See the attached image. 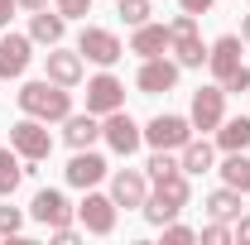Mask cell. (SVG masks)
Returning <instances> with one entry per match:
<instances>
[{
  "instance_id": "cell-1",
  "label": "cell",
  "mask_w": 250,
  "mask_h": 245,
  "mask_svg": "<svg viewBox=\"0 0 250 245\" xmlns=\"http://www.w3.org/2000/svg\"><path fill=\"white\" fill-rule=\"evenodd\" d=\"M20 111L34 116V121H67L72 116V87H58V82H24L20 87Z\"/></svg>"
},
{
  "instance_id": "cell-2",
  "label": "cell",
  "mask_w": 250,
  "mask_h": 245,
  "mask_svg": "<svg viewBox=\"0 0 250 245\" xmlns=\"http://www.w3.org/2000/svg\"><path fill=\"white\" fill-rule=\"evenodd\" d=\"M168 34H173V43H168V53H178V67H202L207 62V43L197 39V15H173L168 20Z\"/></svg>"
},
{
  "instance_id": "cell-3",
  "label": "cell",
  "mask_w": 250,
  "mask_h": 245,
  "mask_svg": "<svg viewBox=\"0 0 250 245\" xmlns=\"http://www.w3.org/2000/svg\"><path fill=\"white\" fill-rule=\"evenodd\" d=\"M10 144H15V154H20L24 163H43V159L53 154V135H48V121H34V116L15 121V125H10Z\"/></svg>"
},
{
  "instance_id": "cell-4",
  "label": "cell",
  "mask_w": 250,
  "mask_h": 245,
  "mask_svg": "<svg viewBox=\"0 0 250 245\" xmlns=\"http://www.w3.org/2000/svg\"><path fill=\"white\" fill-rule=\"evenodd\" d=\"M77 53L87 62H96V67H111V62H121V39L111 29H101V24H87V29L77 34Z\"/></svg>"
},
{
  "instance_id": "cell-5",
  "label": "cell",
  "mask_w": 250,
  "mask_h": 245,
  "mask_svg": "<svg viewBox=\"0 0 250 245\" xmlns=\"http://www.w3.org/2000/svg\"><path fill=\"white\" fill-rule=\"evenodd\" d=\"M101 140H106L116 154H125V159H130V154L145 144V130L130 121V116H125V106H121V111H111V116L101 121Z\"/></svg>"
},
{
  "instance_id": "cell-6",
  "label": "cell",
  "mask_w": 250,
  "mask_h": 245,
  "mask_svg": "<svg viewBox=\"0 0 250 245\" xmlns=\"http://www.w3.org/2000/svg\"><path fill=\"white\" fill-rule=\"evenodd\" d=\"M188 121H192V130H217L221 121H226V92L217 87H197L192 92V111H188Z\"/></svg>"
},
{
  "instance_id": "cell-7",
  "label": "cell",
  "mask_w": 250,
  "mask_h": 245,
  "mask_svg": "<svg viewBox=\"0 0 250 245\" xmlns=\"http://www.w3.org/2000/svg\"><path fill=\"white\" fill-rule=\"evenodd\" d=\"M121 106H125V82L111 77V72H96L92 82H87V111L92 116H111Z\"/></svg>"
},
{
  "instance_id": "cell-8",
  "label": "cell",
  "mask_w": 250,
  "mask_h": 245,
  "mask_svg": "<svg viewBox=\"0 0 250 245\" xmlns=\"http://www.w3.org/2000/svg\"><path fill=\"white\" fill-rule=\"evenodd\" d=\"M145 140L154 149H183L188 140H192V121L188 116H154V121L145 125Z\"/></svg>"
},
{
  "instance_id": "cell-9",
  "label": "cell",
  "mask_w": 250,
  "mask_h": 245,
  "mask_svg": "<svg viewBox=\"0 0 250 245\" xmlns=\"http://www.w3.org/2000/svg\"><path fill=\"white\" fill-rule=\"evenodd\" d=\"M116 212H121V207H116L111 197H101V192L87 187V197H82V207H77V221H82L92 236H111V231H116Z\"/></svg>"
},
{
  "instance_id": "cell-10",
  "label": "cell",
  "mask_w": 250,
  "mask_h": 245,
  "mask_svg": "<svg viewBox=\"0 0 250 245\" xmlns=\"http://www.w3.org/2000/svg\"><path fill=\"white\" fill-rule=\"evenodd\" d=\"M29 58H34V39L29 34H0V82L24 77Z\"/></svg>"
},
{
  "instance_id": "cell-11",
  "label": "cell",
  "mask_w": 250,
  "mask_h": 245,
  "mask_svg": "<svg viewBox=\"0 0 250 245\" xmlns=\"http://www.w3.org/2000/svg\"><path fill=\"white\" fill-rule=\"evenodd\" d=\"M178 72H183L178 62H168L164 53H159V58H145V67H140V77H135V87H140L145 96L173 92V87H178Z\"/></svg>"
},
{
  "instance_id": "cell-12",
  "label": "cell",
  "mask_w": 250,
  "mask_h": 245,
  "mask_svg": "<svg viewBox=\"0 0 250 245\" xmlns=\"http://www.w3.org/2000/svg\"><path fill=\"white\" fill-rule=\"evenodd\" d=\"M145 197H149V173L145 168H121L116 178H111V202L116 207H145Z\"/></svg>"
},
{
  "instance_id": "cell-13",
  "label": "cell",
  "mask_w": 250,
  "mask_h": 245,
  "mask_svg": "<svg viewBox=\"0 0 250 245\" xmlns=\"http://www.w3.org/2000/svg\"><path fill=\"white\" fill-rule=\"evenodd\" d=\"M43 67H48V82H58V87H77L82 77H87V58L82 53H67V48H48V58H43Z\"/></svg>"
},
{
  "instance_id": "cell-14",
  "label": "cell",
  "mask_w": 250,
  "mask_h": 245,
  "mask_svg": "<svg viewBox=\"0 0 250 245\" xmlns=\"http://www.w3.org/2000/svg\"><path fill=\"white\" fill-rule=\"evenodd\" d=\"M207 67H212V77L217 82H226V77H236L246 62H241V39L236 34H221L217 43L207 48Z\"/></svg>"
},
{
  "instance_id": "cell-15",
  "label": "cell",
  "mask_w": 250,
  "mask_h": 245,
  "mask_svg": "<svg viewBox=\"0 0 250 245\" xmlns=\"http://www.w3.org/2000/svg\"><path fill=\"white\" fill-rule=\"evenodd\" d=\"M29 216L39 221V226H67V216H72V207H67V197H62L58 187H43V192H34V202H29Z\"/></svg>"
},
{
  "instance_id": "cell-16",
  "label": "cell",
  "mask_w": 250,
  "mask_h": 245,
  "mask_svg": "<svg viewBox=\"0 0 250 245\" xmlns=\"http://www.w3.org/2000/svg\"><path fill=\"white\" fill-rule=\"evenodd\" d=\"M67 183L72 187H96L101 178H106V159L101 154H92V149H72V159H67Z\"/></svg>"
},
{
  "instance_id": "cell-17",
  "label": "cell",
  "mask_w": 250,
  "mask_h": 245,
  "mask_svg": "<svg viewBox=\"0 0 250 245\" xmlns=\"http://www.w3.org/2000/svg\"><path fill=\"white\" fill-rule=\"evenodd\" d=\"M168 43H173L168 24H140L135 39H130V53H140V58H159V53H168Z\"/></svg>"
},
{
  "instance_id": "cell-18",
  "label": "cell",
  "mask_w": 250,
  "mask_h": 245,
  "mask_svg": "<svg viewBox=\"0 0 250 245\" xmlns=\"http://www.w3.org/2000/svg\"><path fill=\"white\" fill-rule=\"evenodd\" d=\"M62 140H67L72 149H92L96 140H101V121H96L92 111H87V116H67V121H62Z\"/></svg>"
},
{
  "instance_id": "cell-19",
  "label": "cell",
  "mask_w": 250,
  "mask_h": 245,
  "mask_svg": "<svg viewBox=\"0 0 250 245\" xmlns=\"http://www.w3.org/2000/svg\"><path fill=\"white\" fill-rule=\"evenodd\" d=\"M24 159L15 154V144H0V197H15V187L24 183Z\"/></svg>"
},
{
  "instance_id": "cell-20",
  "label": "cell",
  "mask_w": 250,
  "mask_h": 245,
  "mask_svg": "<svg viewBox=\"0 0 250 245\" xmlns=\"http://www.w3.org/2000/svg\"><path fill=\"white\" fill-rule=\"evenodd\" d=\"M62 34H67V20H62V15L39 10V15L29 20V39L34 43H48V48H53V43H62Z\"/></svg>"
},
{
  "instance_id": "cell-21",
  "label": "cell",
  "mask_w": 250,
  "mask_h": 245,
  "mask_svg": "<svg viewBox=\"0 0 250 245\" xmlns=\"http://www.w3.org/2000/svg\"><path fill=\"white\" fill-rule=\"evenodd\" d=\"M212 159H217V149H212L207 140H188V144H183V159H178V163H183V173H188V178H197V173H212Z\"/></svg>"
},
{
  "instance_id": "cell-22",
  "label": "cell",
  "mask_w": 250,
  "mask_h": 245,
  "mask_svg": "<svg viewBox=\"0 0 250 245\" xmlns=\"http://www.w3.org/2000/svg\"><path fill=\"white\" fill-rule=\"evenodd\" d=\"M217 144H221L226 154H236V149H250V116L221 121V125H217Z\"/></svg>"
},
{
  "instance_id": "cell-23",
  "label": "cell",
  "mask_w": 250,
  "mask_h": 245,
  "mask_svg": "<svg viewBox=\"0 0 250 245\" xmlns=\"http://www.w3.org/2000/svg\"><path fill=\"white\" fill-rule=\"evenodd\" d=\"M207 216H212V221H236V216H241V192H236V187H217V192L207 197Z\"/></svg>"
},
{
  "instance_id": "cell-24",
  "label": "cell",
  "mask_w": 250,
  "mask_h": 245,
  "mask_svg": "<svg viewBox=\"0 0 250 245\" xmlns=\"http://www.w3.org/2000/svg\"><path fill=\"white\" fill-rule=\"evenodd\" d=\"M221 178H226V187H236V192H250V154H246V149L226 154V163H221Z\"/></svg>"
},
{
  "instance_id": "cell-25",
  "label": "cell",
  "mask_w": 250,
  "mask_h": 245,
  "mask_svg": "<svg viewBox=\"0 0 250 245\" xmlns=\"http://www.w3.org/2000/svg\"><path fill=\"white\" fill-rule=\"evenodd\" d=\"M183 163L173 159V149H154L149 154V163H145V173H149V183H159V178H168V173H178Z\"/></svg>"
},
{
  "instance_id": "cell-26",
  "label": "cell",
  "mask_w": 250,
  "mask_h": 245,
  "mask_svg": "<svg viewBox=\"0 0 250 245\" xmlns=\"http://www.w3.org/2000/svg\"><path fill=\"white\" fill-rule=\"evenodd\" d=\"M116 15L130 29H140V24H149V0H116Z\"/></svg>"
},
{
  "instance_id": "cell-27",
  "label": "cell",
  "mask_w": 250,
  "mask_h": 245,
  "mask_svg": "<svg viewBox=\"0 0 250 245\" xmlns=\"http://www.w3.org/2000/svg\"><path fill=\"white\" fill-rule=\"evenodd\" d=\"M24 231V212L20 207H0V236H20Z\"/></svg>"
},
{
  "instance_id": "cell-28",
  "label": "cell",
  "mask_w": 250,
  "mask_h": 245,
  "mask_svg": "<svg viewBox=\"0 0 250 245\" xmlns=\"http://www.w3.org/2000/svg\"><path fill=\"white\" fill-rule=\"evenodd\" d=\"M58 15L62 20H87L92 15V0H58Z\"/></svg>"
},
{
  "instance_id": "cell-29",
  "label": "cell",
  "mask_w": 250,
  "mask_h": 245,
  "mask_svg": "<svg viewBox=\"0 0 250 245\" xmlns=\"http://www.w3.org/2000/svg\"><path fill=\"white\" fill-rule=\"evenodd\" d=\"M164 241H168V245H188V241H197V231H192V226H178V221H168V226H164Z\"/></svg>"
},
{
  "instance_id": "cell-30",
  "label": "cell",
  "mask_w": 250,
  "mask_h": 245,
  "mask_svg": "<svg viewBox=\"0 0 250 245\" xmlns=\"http://www.w3.org/2000/svg\"><path fill=\"white\" fill-rule=\"evenodd\" d=\"M197 236H202V241H207V245H226V241H236V236L226 231V221H212V226H202Z\"/></svg>"
},
{
  "instance_id": "cell-31",
  "label": "cell",
  "mask_w": 250,
  "mask_h": 245,
  "mask_svg": "<svg viewBox=\"0 0 250 245\" xmlns=\"http://www.w3.org/2000/svg\"><path fill=\"white\" fill-rule=\"evenodd\" d=\"M221 92H250V67H241V72H236V77H226V82H221Z\"/></svg>"
},
{
  "instance_id": "cell-32",
  "label": "cell",
  "mask_w": 250,
  "mask_h": 245,
  "mask_svg": "<svg viewBox=\"0 0 250 245\" xmlns=\"http://www.w3.org/2000/svg\"><path fill=\"white\" fill-rule=\"evenodd\" d=\"M48 236H53V241H58V245H72V241H77V231H72V226H53Z\"/></svg>"
},
{
  "instance_id": "cell-33",
  "label": "cell",
  "mask_w": 250,
  "mask_h": 245,
  "mask_svg": "<svg viewBox=\"0 0 250 245\" xmlns=\"http://www.w3.org/2000/svg\"><path fill=\"white\" fill-rule=\"evenodd\" d=\"M178 5H183L188 15H207V10H212V0H178Z\"/></svg>"
},
{
  "instance_id": "cell-34",
  "label": "cell",
  "mask_w": 250,
  "mask_h": 245,
  "mask_svg": "<svg viewBox=\"0 0 250 245\" xmlns=\"http://www.w3.org/2000/svg\"><path fill=\"white\" fill-rule=\"evenodd\" d=\"M231 236H236V241H246V245H250V216H236V231H231Z\"/></svg>"
},
{
  "instance_id": "cell-35",
  "label": "cell",
  "mask_w": 250,
  "mask_h": 245,
  "mask_svg": "<svg viewBox=\"0 0 250 245\" xmlns=\"http://www.w3.org/2000/svg\"><path fill=\"white\" fill-rule=\"evenodd\" d=\"M15 10H20V0H0V29L10 24V15H15Z\"/></svg>"
},
{
  "instance_id": "cell-36",
  "label": "cell",
  "mask_w": 250,
  "mask_h": 245,
  "mask_svg": "<svg viewBox=\"0 0 250 245\" xmlns=\"http://www.w3.org/2000/svg\"><path fill=\"white\" fill-rule=\"evenodd\" d=\"M20 10H29V15H39V10H48V0H20Z\"/></svg>"
},
{
  "instance_id": "cell-37",
  "label": "cell",
  "mask_w": 250,
  "mask_h": 245,
  "mask_svg": "<svg viewBox=\"0 0 250 245\" xmlns=\"http://www.w3.org/2000/svg\"><path fill=\"white\" fill-rule=\"evenodd\" d=\"M241 43H250V15L241 20Z\"/></svg>"
}]
</instances>
